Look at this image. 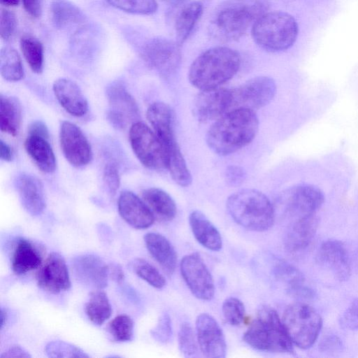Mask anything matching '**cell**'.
Listing matches in <instances>:
<instances>
[{
  "label": "cell",
  "instance_id": "6da1fadb",
  "mask_svg": "<svg viewBox=\"0 0 358 358\" xmlns=\"http://www.w3.org/2000/svg\"><path fill=\"white\" fill-rule=\"evenodd\" d=\"M258 129L259 120L254 110L234 109L211 125L206 134V143L214 152L228 155L249 144Z\"/></svg>",
  "mask_w": 358,
  "mask_h": 358
},
{
  "label": "cell",
  "instance_id": "7a4b0ae2",
  "mask_svg": "<svg viewBox=\"0 0 358 358\" xmlns=\"http://www.w3.org/2000/svg\"><path fill=\"white\" fill-rule=\"evenodd\" d=\"M241 57L234 50L215 47L198 56L190 66V83L201 91L219 87L237 73Z\"/></svg>",
  "mask_w": 358,
  "mask_h": 358
},
{
  "label": "cell",
  "instance_id": "3957f363",
  "mask_svg": "<svg viewBox=\"0 0 358 358\" xmlns=\"http://www.w3.org/2000/svg\"><path fill=\"white\" fill-rule=\"evenodd\" d=\"M227 210L233 220L249 230L264 231L270 229L275 220V210L262 192L245 189L229 196Z\"/></svg>",
  "mask_w": 358,
  "mask_h": 358
},
{
  "label": "cell",
  "instance_id": "277c9868",
  "mask_svg": "<svg viewBox=\"0 0 358 358\" xmlns=\"http://www.w3.org/2000/svg\"><path fill=\"white\" fill-rule=\"evenodd\" d=\"M269 7V0H227L215 13V28L227 40L238 39Z\"/></svg>",
  "mask_w": 358,
  "mask_h": 358
},
{
  "label": "cell",
  "instance_id": "5b68a950",
  "mask_svg": "<svg viewBox=\"0 0 358 358\" xmlns=\"http://www.w3.org/2000/svg\"><path fill=\"white\" fill-rule=\"evenodd\" d=\"M252 348L264 352L293 353V345L282 321L275 310L261 308L243 335Z\"/></svg>",
  "mask_w": 358,
  "mask_h": 358
},
{
  "label": "cell",
  "instance_id": "8992f818",
  "mask_svg": "<svg viewBox=\"0 0 358 358\" xmlns=\"http://www.w3.org/2000/svg\"><path fill=\"white\" fill-rule=\"evenodd\" d=\"M298 32V24L294 17L283 11L266 12L252 28L255 43L271 52L282 51L292 47Z\"/></svg>",
  "mask_w": 358,
  "mask_h": 358
},
{
  "label": "cell",
  "instance_id": "52a82bcc",
  "mask_svg": "<svg viewBox=\"0 0 358 358\" xmlns=\"http://www.w3.org/2000/svg\"><path fill=\"white\" fill-rule=\"evenodd\" d=\"M147 118L164 148L170 175L175 178L184 177L189 169L175 137L171 108L165 103L155 102L148 108Z\"/></svg>",
  "mask_w": 358,
  "mask_h": 358
},
{
  "label": "cell",
  "instance_id": "ba28073f",
  "mask_svg": "<svg viewBox=\"0 0 358 358\" xmlns=\"http://www.w3.org/2000/svg\"><path fill=\"white\" fill-rule=\"evenodd\" d=\"M282 321L292 343L302 349H308L313 345L322 325L319 313L303 303H294L287 306Z\"/></svg>",
  "mask_w": 358,
  "mask_h": 358
},
{
  "label": "cell",
  "instance_id": "9c48e42d",
  "mask_svg": "<svg viewBox=\"0 0 358 358\" xmlns=\"http://www.w3.org/2000/svg\"><path fill=\"white\" fill-rule=\"evenodd\" d=\"M129 138L135 155L143 166L155 170L167 169L164 148L148 126L141 122H134Z\"/></svg>",
  "mask_w": 358,
  "mask_h": 358
},
{
  "label": "cell",
  "instance_id": "30bf717a",
  "mask_svg": "<svg viewBox=\"0 0 358 358\" xmlns=\"http://www.w3.org/2000/svg\"><path fill=\"white\" fill-rule=\"evenodd\" d=\"M324 201L320 188L312 185H299L285 190L279 198L284 213L292 220L316 215Z\"/></svg>",
  "mask_w": 358,
  "mask_h": 358
},
{
  "label": "cell",
  "instance_id": "8fae6325",
  "mask_svg": "<svg viewBox=\"0 0 358 358\" xmlns=\"http://www.w3.org/2000/svg\"><path fill=\"white\" fill-rule=\"evenodd\" d=\"M276 91L275 81L268 76L253 78L231 90V108L255 110L267 105Z\"/></svg>",
  "mask_w": 358,
  "mask_h": 358
},
{
  "label": "cell",
  "instance_id": "7c38bea8",
  "mask_svg": "<svg viewBox=\"0 0 358 358\" xmlns=\"http://www.w3.org/2000/svg\"><path fill=\"white\" fill-rule=\"evenodd\" d=\"M141 55L148 65L164 76L174 73L181 61L179 44L162 37L146 41L143 45Z\"/></svg>",
  "mask_w": 358,
  "mask_h": 358
},
{
  "label": "cell",
  "instance_id": "4fadbf2b",
  "mask_svg": "<svg viewBox=\"0 0 358 358\" xmlns=\"http://www.w3.org/2000/svg\"><path fill=\"white\" fill-rule=\"evenodd\" d=\"M180 268L185 282L197 299L208 301L213 298V278L199 255L192 253L184 256Z\"/></svg>",
  "mask_w": 358,
  "mask_h": 358
},
{
  "label": "cell",
  "instance_id": "5bb4252c",
  "mask_svg": "<svg viewBox=\"0 0 358 358\" xmlns=\"http://www.w3.org/2000/svg\"><path fill=\"white\" fill-rule=\"evenodd\" d=\"M36 280L41 289L50 294H57L68 290L71 279L63 257L57 252H51L39 266Z\"/></svg>",
  "mask_w": 358,
  "mask_h": 358
},
{
  "label": "cell",
  "instance_id": "9a60e30c",
  "mask_svg": "<svg viewBox=\"0 0 358 358\" xmlns=\"http://www.w3.org/2000/svg\"><path fill=\"white\" fill-rule=\"evenodd\" d=\"M59 143L66 160L76 167L87 165L92 159L91 145L75 124L64 121L60 127Z\"/></svg>",
  "mask_w": 358,
  "mask_h": 358
},
{
  "label": "cell",
  "instance_id": "2e32d148",
  "mask_svg": "<svg viewBox=\"0 0 358 358\" xmlns=\"http://www.w3.org/2000/svg\"><path fill=\"white\" fill-rule=\"evenodd\" d=\"M231 90L215 88L201 91L193 103V114L203 122L217 120L231 110Z\"/></svg>",
  "mask_w": 358,
  "mask_h": 358
},
{
  "label": "cell",
  "instance_id": "e0dca14e",
  "mask_svg": "<svg viewBox=\"0 0 358 358\" xmlns=\"http://www.w3.org/2000/svg\"><path fill=\"white\" fill-rule=\"evenodd\" d=\"M196 336L204 357L222 358L226 356L224 335L217 321L209 314H200L196 320Z\"/></svg>",
  "mask_w": 358,
  "mask_h": 358
},
{
  "label": "cell",
  "instance_id": "ac0fdd59",
  "mask_svg": "<svg viewBox=\"0 0 358 358\" xmlns=\"http://www.w3.org/2000/svg\"><path fill=\"white\" fill-rule=\"evenodd\" d=\"M110 105L108 118L114 127H124L129 120L138 115V108L134 97L122 83L115 82L107 89Z\"/></svg>",
  "mask_w": 358,
  "mask_h": 358
},
{
  "label": "cell",
  "instance_id": "d6986e66",
  "mask_svg": "<svg viewBox=\"0 0 358 358\" xmlns=\"http://www.w3.org/2000/svg\"><path fill=\"white\" fill-rule=\"evenodd\" d=\"M72 268L76 278L88 287L103 289L108 285L109 267L95 255L76 257L72 262Z\"/></svg>",
  "mask_w": 358,
  "mask_h": 358
},
{
  "label": "cell",
  "instance_id": "ffe728a7",
  "mask_svg": "<svg viewBox=\"0 0 358 358\" xmlns=\"http://www.w3.org/2000/svg\"><path fill=\"white\" fill-rule=\"evenodd\" d=\"M117 208L121 217L135 229L148 228L155 222V215L147 204L130 191L120 194Z\"/></svg>",
  "mask_w": 358,
  "mask_h": 358
},
{
  "label": "cell",
  "instance_id": "44dd1931",
  "mask_svg": "<svg viewBox=\"0 0 358 358\" xmlns=\"http://www.w3.org/2000/svg\"><path fill=\"white\" fill-rule=\"evenodd\" d=\"M318 259L338 280L346 281L350 278V261L348 252L341 241L337 240L324 241L319 249Z\"/></svg>",
  "mask_w": 358,
  "mask_h": 358
},
{
  "label": "cell",
  "instance_id": "7402d4cb",
  "mask_svg": "<svg viewBox=\"0 0 358 358\" xmlns=\"http://www.w3.org/2000/svg\"><path fill=\"white\" fill-rule=\"evenodd\" d=\"M16 189L24 208L31 215L41 214L45 208L43 186L36 176L22 173L15 180Z\"/></svg>",
  "mask_w": 358,
  "mask_h": 358
},
{
  "label": "cell",
  "instance_id": "603a6c76",
  "mask_svg": "<svg viewBox=\"0 0 358 358\" xmlns=\"http://www.w3.org/2000/svg\"><path fill=\"white\" fill-rule=\"evenodd\" d=\"M54 94L62 107L69 114L81 117L88 110V103L80 87L72 80L59 78L52 86Z\"/></svg>",
  "mask_w": 358,
  "mask_h": 358
},
{
  "label": "cell",
  "instance_id": "cb8c5ba5",
  "mask_svg": "<svg viewBox=\"0 0 358 358\" xmlns=\"http://www.w3.org/2000/svg\"><path fill=\"white\" fill-rule=\"evenodd\" d=\"M43 262L41 248L24 238H18L11 256V268L16 275H24L39 268Z\"/></svg>",
  "mask_w": 358,
  "mask_h": 358
},
{
  "label": "cell",
  "instance_id": "d4e9b609",
  "mask_svg": "<svg viewBox=\"0 0 358 358\" xmlns=\"http://www.w3.org/2000/svg\"><path fill=\"white\" fill-rule=\"evenodd\" d=\"M317 225L316 215L292 220L285 237L286 250L290 252H296L305 249L311 242Z\"/></svg>",
  "mask_w": 358,
  "mask_h": 358
},
{
  "label": "cell",
  "instance_id": "484cf974",
  "mask_svg": "<svg viewBox=\"0 0 358 358\" xmlns=\"http://www.w3.org/2000/svg\"><path fill=\"white\" fill-rule=\"evenodd\" d=\"M148 250L155 261L169 274H172L177 264V255L169 241L163 235L150 232L145 235Z\"/></svg>",
  "mask_w": 358,
  "mask_h": 358
},
{
  "label": "cell",
  "instance_id": "4316f807",
  "mask_svg": "<svg viewBox=\"0 0 358 358\" xmlns=\"http://www.w3.org/2000/svg\"><path fill=\"white\" fill-rule=\"evenodd\" d=\"M189 222L194 236L202 246L213 251L222 248L220 233L201 211H192L189 216Z\"/></svg>",
  "mask_w": 358,
  "mask_h": 358
},
{
  "label": "cell",
  "instance_id": "83f0119b",
  "mask_svg": "<svg viewBox=\"0 0 358 358\" xmlns=\"http://www.w3.org/2000/svg\"><path fill=\"white\" fill-rule=\"evenodd\" d=\"M24 148L38 168L44 173H52L56 168V158L48 138L28 134Z\"/></svg>",
  "mask_w": 358,
  "mask_h": 358
},
{
  "label": "cell",
  "instance_id": "f1b7e54d",
  "mask_svg": "<svg viewBox=\"0 0 358 358\" xmlns=\"http://www.w3.org/2000/svg\"><path fill=\"white\" fill-rule=\"evenodd\" d=\"M142 198L154 215L159 220L168 222L175 217V201L165 191L156 187L148 188L143 191Z\"/></svg>",
  "mask_w": 358,
  "mask_h": 358
},
{
  "label": "cell",
  "instance_id": "f546056e",
  "mask_svg": "<svg viewBox=\"0 0 358 358\" xmlns=\"http://www.w3.org/2000/svg\"><path fill=\"white\" fill-rule=\"evenodd\" d=\"M50 19L57 29H64L85 21L84 13L68 0H53L51 2Z\"/></svg>",
  "mask_w": 358,
  "mask_h": 358
},
{
  "label": "cell",
  "instance_id": "4dcf8cb0",
  "mask_svg": "<svg viewBox=\"0 0 358 358\" xmlns=\"http://www.w3.org/2000/svg\"><path fill=\"white\" fill-rule=\"evenodd\" d=\"M22 119L21 106L17 99L1 94L0 129L13 136L17 134Z\"/></svg>",
  "mask_w": 358,
  "mask_h": 358
},
{
  "label": "cell",
  "instance_id": "1f68e13d",
  "mask_svg": "<svg viewBox=\"0 0 358 358\" xmlns=\"http://www.w3.org/2000/svg\"><path fill=\"white\" fill-rule=\"evenodd\" d=\"M203 12V5L194 1L185 6L176 21V37L178 44H182L192 33Z\"/></svg>",
  "mask_w": 358,
  "mask_h": 358
},
{
  "label": "cell",
  "instance_id": "d6a6232c",
  "mask_svg": "<svg viewBox=\"0 0 358 358\" xmlns=\"http://www.w3.org/2000/svg\"><path fill=\"white\" fill-rule=\"evenodd\" d=\"M85 311L92 323L99 326L103 324L112 314V307L106 293L102 289L92 292Z\"/></svg>",
  "mask_w": 358,
  "mask_h": 358
},
{
  "label": "cell",
  "instance_id": "836d02e7",
  "mask_svg": "<svg viewBox=\"0 0 358 358\" xmlns=\"http://www.w3.org/2000/svg\"><path fill=\"white\" fill-rule=\"evenodd\" d=\"M0 72L2 78L9 82L20 80L24 69L18 52L12 48H4L0 52Z\"/></svg>",
  "mask_w": 358,
  "mask_h": 358
},
{
  "label": "cell",
  "instance_id": "e575fe53",
  "mask_svg": "<svg viewBox=\"0 0 358 358\" xmlns=\"http://www.w3.org/2000/svg\"><path fill=\"white\" fill-rule=\"evenodd\" d=\"M20 48L31 69L34 73H41L44 62V48L42 43L32 36L26 35L20 39Z\"/></svg>",
  "mask_w": 358,
  "mask_h": 358
},
{
  "label": "cell",
  "instance_id": "d590c367",
  "mask_svg": "<svg viewBox=\"0 0 358 358\" xmlns=\"http://www.w3.org/2000/svg\"><path fill=\"white\" fill-rule=\"evenodd\" d=\"M132 268L136 274L157 289H162L166 285V280L162 274L148 261L137 258L132 263Z\"/></svg>",
  "mask_w": 358,
  "mask_h": 358
},
{
  "label": "cell",
  "instance_id": "8d00e7d4",
  "mask_svg": "<svg viewBox=\"0 0 358 358\" xmlns=\"http://www.w3.org/2000/svg\"><path fill=\"white\" fill-rule=\"evenodd\" d=\"M108 331L116 342L129 341L134 335V322L127 315H119L108 323Z\"/></svg>",
  "mask_w": 358,
  "mask_h": 358
},
{
  "label": "cell",
  "instance_id": "74e56055",
  "mask_svg": "<svg viewBox=\"0 0 358 358\" xmlns=\"http://www.w3.org/2000/svg\"><path fill=\"white\" fill-rule=\"evenodd\" d=\"M107 2L123 11L138 14L150 15L157 10L156 0H106Z\"/></svg>",
  "mask_w": 358,
  "mask_h": 358
},
{
  "label": "cell",
  "instance_id": "f35d334b",
  "mask_svg": "<svg viewBox=\"0 0 358 358\" xmlns=\"http://www.w3.org/2000/svg\"><path fill=\"white\" fill-rule=\"evenodd\" d=\"M178 345L180 352L185 357H196L198 346L191 324L187 322L181 324L178 331Z\"/></svg>",
  "mask_w": 358,
  "mask_h": 358
},
{
  "label": "cell",
  "instance_id": "ab89813d",
  "mask_svg": "<svg viewBox=\"0 0 358 358\" xmlns=\"http://www.w3.org/2000/svg\"><path fill=\"white\" fill-rule=\"evenodd\" d=\"M222 311L225 320L231 325L238 326L245 320V306L236 297L226 299L222 303Z\"/></svg>",
  "mask_w": 358,
  "mask_h": 358
},
{
  "label": "cell",
  "instance_id": "60d3db41",
  "mask_svg": "<svg viewBox=\"0 0 358 358\" xmlns=\"http://www.w3.org/2000/svg\"><path fill=\"white\" fill-rule=\"evenodd\" d=\"M45 350L50 357H89L80 348L61 341L50 342Z\"/></svg>",
  "mask_w": 358,
  "mask_h": 358
},
{
  "label": "cell",
  "instance_id": "b9f144b4",
  "mask_svg": "<svg viewBox=\"0 0 358 358\" xmlns=\"http://www.w3.org/2000/svg\"><path fill=\"white\" fill-rule=\"evenodd\" d=\"M152 336L162 343H169L172 337L171 320L168 313H164L159 318L157 324L151 331Z\"/></svg>",
  "mask_w": 358,
  "mask_h": 358
},
{
  "label": "cell",
  "instance_id": "7bdbcfd3",
  "mask_svg": "<svg viewBox=\"0 0 358 358\" xmlns=\"http://www.w3.org/2000/svg\"><path fill=\"white\" fill-rule=\"evenodd\" d=\"M17 26L15 15L7 9H1L0 17L1 38L9 41L14 34Z\"/></svg>",
  "mask_w": 358,
  "mask_h": 358
},
{
  "label": "cell",
  "instance_id": "ee69618b",
  "mask_svg": "<svg viewBox=\"0 0 358 358\" xmlns=\"http://www.w3.org/2000/svg\"><path fill=\"white\" fill-rule=\"evenodd\" d=\"M341 326L348 330H358V298L354 299L340 318Z\"/></svg>",
  "mask_w": 358,
  "mask_h": 358
},
{
  "label": "cell",
  "instance_id": "f6af8a7d",
  "mask_svg": "<svg viewBox=\"0 0 358 358\" xmlns=\"http://www.w3.org/2000/svg\"><path fill=\"white\" fill-rule=\"evenodd\" d=\"M103 181L110 194H115L120 187V176L116 166L113 163H108L103 170Z\"/></svg>",
  "mask_w": 358,
  "mask_h": 358
},
{
  "label": "cell",
  "instance_id": "bcb514c9",
  "mask_svg": "<svg viewBox=\"0 0 358 358\" xmlns=\"http://www.w3.org/2000/svg\"><path fill=\"white\" fill-rule=\"evenodd\" d=\"M245 176L244 170L238 166H229L225 172L226 181L232 186L241 185L244 181Z\"/></svg>",
  "mask_w": 358,
  "mask_h": 358
},
{
  "label": "cell",
  "instance_id": "7dc6e473",
  "mask_svg": "<svg viewBox=\"0 0 358 358\" xmlns=\"http://www.w3.org/2000/svg\"><path fill=\"white\" fill-rule=\"evenodd\" d=\"M25 10L33 17H39L42 12L43 0H22Z\"/></svg>",
  "mask_w": 358,
  "mask_h": 358
},
{
  "label": "cell",
  "instance_id": "c3c4849f",
  "mask_svg": "<svg viewBox=\"0 0 358 358\" xmlns=\"http://www.w3.org/2000/svg\"><path fill=\"white\" fill-rule=\"evenodd\" d=\"M31 356L24 348L17 345H13L8 348L5 352L1 355V357H23L30 358Z\"/></svg>",
  "mask_w": 358,
  "mask_h": 358
},
{
  "label": "cell",
  "instance_id": "681fc988",
  "mask_svg": "<svg viewBox=\"0 0 358 358\" xmlns=\"http://www.w3.org/2000/svg\"><path fill=\"white\" fill-rule=\"evenodd\" d=\"M28 134L41 136L47 138H49L48 129L46 125L41 121L32 122L29 127Z\"/></svg>",
  "mask_w": 358,
  "mask_h": 358
},
{
  "label": "cell",
  "instance_id": "f907efd6",
  "mask_svg": "<svg viewBox=\"0 0 358 358\" xmlns=\"http://www.w3.org/2000/svg\"><path fill=\"white\" fill-rule=\"evenodd\" d=\"M109 276L117 283H121L124 279V271L118 264H113L109 267Z\"/></svg>",
  "mask_w": 358,
  "mask_h": 358
},
{
  "label": "cell",
  "instance_id": "816d5d0a",
  "mask_svg": "<svg viewBox=\"0 0 358 358\" xmlns=\"http://www.w3.org/2000/svg\"><path fill=\"white\" fill-rule=\"evenodd\" d=\"M0 157L6 162L11 161L13 157L12 148L2 140L0 141Z\"/></svg>",
  "mask_w": 358,
  "mask_h": 358
},
{
  "label": "cell",
  "instance_id": "f5cc1de1",
  "mask_svg": "<svg viewBox=\"0 0 358 358\" xmlns=\"http://www.w3.org/2000/svg\"><path fill=\"white\" fill-rule=\"evenodd\" d=\"M161 1L170 6L177 7L178 6L184 4L187 0H161Z\"/></svg>",
  "mask_w": 358,
  "mask_h": 358
},
{
  "label": "cell",
  "instance_id": "db71d44e",
  "mask_svg": "<svg viewBox=\"0 0 358 358\" xmlns=\"http://www.w3.org/2000/svg\"><path fill=\"white\" fill-rule=\"evenodd\" d=\"M8 319V314L3 308L1 309V329L6 325Z\"/></svg>",
  "mask_w": 358,
  "mask_h": 358
},
{
  "label": "cell",
  "instance_id": "11a10c76",
  "mask_svg": "<svg viewBox=\"0 0 358 358\" xmlns=\"http://www.w3.org/2000/svg\"><path fill=\"white\" fill-rule=\"evenodd\" d=\"M1 3L6 6H15L19 4L20 0H0Z\"/></svg>",
  "mask_w": 358,
  "mask_h": 358
}]
</instances>
